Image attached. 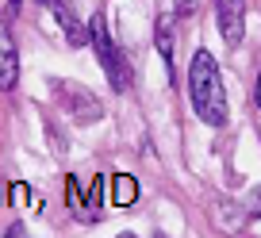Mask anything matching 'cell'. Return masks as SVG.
<instances>
[{
  "label": "cell",
  "instance_id": "1",
  "mask_svg": "<svg viewBox=\"0 0 261 238\" xmlns=\"http://www.w3.org/2000/svg\"><path fill=\"white\" fill-rule=\"evenodd\" d=\"M188 96H192V112L204 119L207 127L227 123V89H223V73L212 50H196L192 66H188Z\"/></svg>",
  "mask_w": 261,
  "mask_h": 238
},
{
  "label": "cell",
  "instance_id": "2",
  "mask_svg": "<svg viewBox=\"0 0 261 238\" xmlns=\"http://www.w3.org/2000/svg\"><path fill=\"white\" fill-rule=\"evenodd\" d=\"M89 46L96 50L100 66H104V73H108V85H112L115 92H127L130 89V66H127V58H123V50L115 46V39L108 35L104 12H96V16L89 19Z\"/></svg>",
  "mask_w": 261,
  "mask_h": 238
},
{
  "label": "cell",
  "instance_id": "3",
  "mask_svg": "<svg viewBox=\"0 0 261 238\" xmlns=\"http://www.w3.org/2000/svg\"><path fill=\"white\" fill-rule=\"evenodd\" d=\"M50 89H54L58 104L65 108V112L73 115L77 123H96L100 115H104V108H100V100L92 96L85 85H73V81H50Z\"/></svg>",
  "mask_w": 261,
  "mask_h": 238
},
{
  "label": "cell",
  "instance_id": "4",
  "mask_svg": "<svg viewBox=\"0 0 261 238\" xmlns=\"http://www.w3.org/2000/svg\"><path fill=\"white\" fill-rule=\"evenodd\" d=\"M215 19L227 46H238L246 39V0H215Z\"/></svg>",
  "mask_w": 261,
  "mask_h": 238
},
{
  "label": "cell",
  "instance_id": "5",
  "mask_svg": "<svg viewBox=\"0 0 261 238\" xmlns=\"http://www.w3.org/2000/svg\"><path fill=\"white\" fill-rule=\"evenodd\" d=\"M16 85H19V50H16L8 19L0 16V89L12 92Z\"/></svg>",
  "mask_w": 261,
  "mask_h": 238
},
{
  "label": "cell",
  "instance_id": "6",
  "mask_svg": "<svg viewBox=\"0 0 261 238\" xmlns=\"http://www.w3.org/2000/svg\"><path fill=\"white\" fill-rule=\"evenodd\" d=\"M46 4H50V12H54L58 27H62V31H65V39H69V46H85V42H89V31H85L81 16H77L73 0H46Z\"/></svg>",
  "mask_w": 261,
  "mask_h": 238
},
{
  "label": "cell",
  "instance_id": "7",
  "mask_svg": "<svg viewBox=\"0 0 261 238\" xmlns=\"http://www.w3.org/2000/svg\"><path fill=\"white\" fill-rule=\"evenodd\" d=\"M173 16H162L158 19V54L165 58V69H169V81L177 85V62H173Z\"/></svg>",
  "mask_w": 261,
  "mask_h": 238
},
{
  "label": "cell",
  "instance_id": "8",
  "mask_svg": "<svg viewBox=\"0 0 261 238\" xmlns=\"http://www.w3.org/2000/svg\"><path fill=\"white\" fill-rule=\"evenodd\" d=\"M139 200V181L130 177V173H115L112 177V204L115 207H130Z\"/></svg>",
  "mask_w": 261,
  "mask_h": 238
},
{
  "label": "cell",
  "instance_id": "9",
  "mask_svg": "<svg viewBox=\"0 0 261 238\" xmlns=\"http://www.w3.org/2000/svg\"><path fill=\"white\" fill-rule=\"evenodd\" d=\"M173 12H177V16H196V12H200V0H173Z\"/></svg>",
  "mask_w": 261,
  "mask_h": 238
},
{
  "label": "cell",
  "instance_id": "10",
  "mask_svg": "<svg viewBox=\"0 0 261 238\" xmlns=\"http://www.w3.org/2000/svg\"><path fill=\"white\" fill-rule=\"evenodd\" d=\"M253 215H261V189L253 192Z\"/></svg>",
  "mask_w": 261,
  "mask_h": 238
},
{
  "label": "cell",
  "instance_id": "11",
  "mask_svg": "<svg viewBox=\"0 0 261 238\" xmlns=\"http://www.w3.org/2000/svg\"><path fill=\"white\" fill-rule=\"evenodd\" d=\"M253 96H257V108H261V77H257V89H253Z\"/></svg>",
  "mask_w": 261,
  "mask_h": 238
},
{
  "label": "cell",
  "instance_id": "12",
  "mask_svg": "<svg viewBox=\"0 0 261 238\" xmlns=\"http://www.w3.org/2000/svg\"><path fill=\"white\" fill-rule=\"evenodd\" d=\"M42 4H46V0H42Z\"/></svg>",
  "mask_w": 261,
  "mask_h": 238
}]
</instances>
